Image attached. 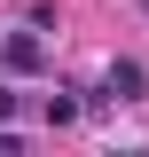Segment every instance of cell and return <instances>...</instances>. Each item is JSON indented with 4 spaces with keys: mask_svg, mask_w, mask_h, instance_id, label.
I'll list each match as a JSON object with an SVG mask.
<instances>
[{
    "mask_svg": "<svg viewBox=\"0 0 149 157\" xmlns=\"http://www.w3.org/2000/svg\"><path fill=\"white\" fill-rule=\"evenodd\" d=\"M141 94H149V71H141L133 55H118L110 71H102V94H94V110H102V102H141Z\"/></svg>",
    "mask_w": 149,
    "mask_h": 157,
    "instance_id": "obj_1",
    "label": "cell"
},
{
    "mask_svg": "<svg viewBox=\"0 0 149 157\" xmlns=\"http://www.w3.org/2000/svg\"><path fill=\"white\" fill-rule=\"evenodd\" d=\"M0 63H8V71H39V63H47V39H39V24L0 39Z\"/></svg>",
    "mask_w": 149,
    "mask_h": 157,
    "instance_id": "obj_2",
    "label": "cell"
},
{
    "mask_svg": "<svg viewBox=\"0 0 149 157\" xmlns=\"http://www.w3.org/2000/svg\"><path fill=\"white\" fill-rule=\"evenodd\" d=\"M78 110H86V102H78V94H47V126H71Z\"/></svg>",
    "mask_w": 149,
    "mask_h": 157,
    "instance_id": "obj_3",
    "label": "cell"
},
{
    "mask_svg": "<svg viewBox=\"0 0 149 157\" xmlns=\"http://www.w3.org/2000/svg\"><path fill=\"white\" fill-rule=\"evenodd\" d=\"M8 118H16V94H8V86H0V126H8Z\"/></svg>",
    "mask_w": 149,
    "mask_h": 157,
    "instance_id": "obj_4",
    "label": "cell"
},
{
    "mask_svg": "<svg viewBox=\"0 0 149 157\" xmlns=\"http://www.w3.org/2000/svg\"><path fill=\"white\" fill-rule=\"evenodd\" d=\"M133 8H141V16H149V0H133Z\"/></svg>",
    "mask_w": 149,
    "mask_h": 157,
    "instance_id": "obj_5",
    "label": "cell"
}]
</instances>
